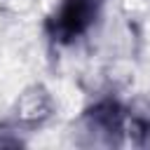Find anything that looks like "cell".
I'll use <instances>...</instances> for the list:
<instances>
[{
    "mask_svg": "<svg viewBox=\"0 0 150 150\" xmlns=\"http://www.w3.org/2000/svg\"><path fill=\"white\" fill-rule=\"evenodd\" d=\"M98 0H66L54 16V33L59 40H70L89 28L96 16Z\"/></svg>",
    "mask_w": 150,
    "mask_h": 150,
    "instance_id": "obj_1",
    "label": "cell"
},
{
    "mask_svg": "<svg viewBox=\"0 0 150 150\" xmlns=\"http://www.w3.org/2000/svg\"><path fill=\"white\" fill-rule=\"evenodd\" d=\"M49 115V98L42 91H30L26 94L23 103H21V117L26 122H40Z\"/></svg>",
    "mask_w": 150,
    "mask_h": 150,
    "instance_id": "obj_2",
    "label": "cell"
}]
</instances>
